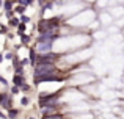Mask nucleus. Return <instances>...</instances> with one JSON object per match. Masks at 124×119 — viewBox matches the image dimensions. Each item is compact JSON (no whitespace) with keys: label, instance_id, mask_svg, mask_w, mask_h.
Wrapping results in <instances>:
<instances>
[{"label":"nucleus","instance_id":"f3484780","mask_svg":"<svg viewBox=\"0 0 124 119\" xmlns=\"http://www.w3.org/2000/svg\"><path fill=\"white\" fill-rule=\"evenodd\" d=\"M25 11H27V6H24V5H16V6H14V13H16V16H22V14H25Z\"/></svg>","mask_w":124,"mask_h":119},{"label":"nucleus","instance_id":"39448f33","mask_svg":"<svg viewBox=\"0 0 124 119\" xmlns=\"http://www.w3.org/2000/svg\"><path fill=\"white\" fill-rule=\"evenodd\" d=\"M41 116L42 118H49V116H54V114L61 113V105H47V107H41Z\"/></svg>","mask_w":124,"mask_h":119},{"label":"nucleus","instance_id":"4be33fe9","mask_svg":"<svg viewBox=\"0 0 124 119\" xmlns=\"http://www.w3.org/2000/svg\"><path fill=\"white\" fill-rule=\"evenodd\" d=\"M5 63V55H3V52H0V64Z\"/></svg>","mask_w":124,"mask_h":119},{"label":"nucleus","instance_id":"a211bd4d","mask_svg":"<svg viewBox=\"0 0 124 119\" xmlns=\"http://www.w3.org/2000/svg\"><path fill=\"white\" fill-rule=\"evenodd\" d=\"M9 30H11V28L8 27V24H0V35H8L9 33Z\"/></svg>","mask_w":124,"mask_h":119},{"label":"nucleus","instance_id":"f257e3e1","mask_svg":"<svg viewBox=\"0 0 124 119\" xmlns=\"http://www.w3.org/2000/svg\"><path fill=\"white\" fill-rule=\"evenodd\" d=\"M61 92H63V89L55 91V92H39L38 94V105H39V108L47 107V105H63L61 104Z\"/></svg>","mask_w":124,"mask_h":119},{"label":"nucleus","instance_id":"0eeeda50","mask_svg":"<svg viewBox=\"0 0 124 119\" xmlns=\"http://www.w3.org/2000/svg\"><path fill=\"white\" fill-rule=\"evenodd\" d=\"M91 36H93L94 41H101V39H105V38L108 36V31H107L105 28H97V30L91 31Z\"/></svg>","mask_w":124,"mask_h":119},{"label":"nucleus","instance_id":"aec40b11","mask_svg":"<svg viewBox=\"0 0 124 119\" xmlns=\"http://www.w3.org/2000/svg\"><path fill=\"white\" fill-rule=\"evenodd\" d=\"M96 5L99 6V8H101V6H102V8H105V6H108V5H110V0H97Z\"/></svg>","mask_w":124,"mask_h":119},{"label":"nucleus","instance_id":"7ed1b4c3","mask_svg":"<svg viewBox=\"0 0 124 119\" xmlns=\"http://www.w3.org/2000/svg\"><path fill=\"white\" fill-rule=\"evenodd\" d=\"M33 49L38 52V55H42V53H49L54 50V42H49V41H38L35 39Z\"/></svg>","mask_w":124,"mask_h":119},{"label":"nucleus","instance_id":"2eb2a0df","mask_svg":"<svg viewBox=\"0 0 124 119\" xmlns=\"http://www.w3.org/2000/svg\"><path fill=\"white\" fill-rule=\"evenodd\" d=\"M6 116H8V119H17V116H19V113H21V110H17V108H14L13 107L11 110H8L6 111Z\"/></svg>","mask_w":124,"mask_h":119},{"label":"nucleus","instance_id":"412c9836","mask_svg":"<svg viewBox=\"0 0 124 119\" xmlns=\"http://www.w3.org/2000/svg\"><path fill=\"white\" fill-rule=\"evenodd\" d=\"M9 92H11L13 96H14V94H21V88H19V86L11 85V88H9Z\"/></svg>","mask_w":124,"mask_h":119},{"label":"nucleus","instance_id":"423d86ee","mask_svg":"<svg viewBox=\"0 0 124 119\" xmlns=\"http://www.w3.org/2000/svg\"><path fill=\"white\" fill-rule=\"evenodd\" d=\"M99 24H101V27L102 28H107V27H110L112 24H115V19L112 17V14H110L108 11H104L102 14H99Z\"/></svg>","mask_w":124,"mask_h":119},{"label":"nucleus","instance_id":"f8f14e48","mask_svg":"<svg viewBox=\"0 0 124 119\" xmlns=\"http://www.w3.org/2000/svg\"><path fill=\"white\" fill-rule=\"evenodd\" d=\"M6 24H8V27L11 28V30H16V28L21 25V19H19V16H14V17L8 19V21H6Z\"/></svg>","mask_w":124,"mask_h":119},{"label":"nucleus","instance_id":"9d476101","mask_svg":"<svg viewBox=\"0 0 124 119\" xmlns=\"http://www.w3.org/2000/svg\"><path fill=\"white\" fill-rule=\"evenodd\" d=\"M28 60H30V66L31 67H33L35 64H36V61H38V52L33 49V46L28 47Z\"/></svg>","mask_w":124,"mask_h":119},{"label":"nucleus","instance_id":"6ab92c4d","mask_svg":"<svg viewBox=\"0 0 124 119\" xmlns=\"http://www.w3.org/2000/svg\"><path fill=\"white\" fill-rule=\"evenodd\" d=\"M19 19H21V22H22V24H30V22H31V17H30V16H27V14H22V16H19Z\"/></svg>","mask_w":124,"mask_h":119},{"label":"nucleus","instance_id":"dca6fc26","mask_svg":"<svg viewBox=\"0 0 124 119\" xmlns=\"http://www.w3.org/2000/svg\"><path fill=\"white\" fill-rule=\"evenodd\" d=\"M21 92H22V94H31V92H33V86L28 85V83L25 82L24 85L21 86Z\"/></svg>","mask_w":124,"mask_h":119},{"label":"nucleus","instance_id":"9b49d317","mask_svg":"<svg viewBox=\"0 0 124 119\" xmlns=\"http://www.w3.org/2000/svg\"><path fill=\"white\" fill-rule=\"evenodd\" d=\"M2 6H3V13H8V11H14L16 2H14V0H3Z\"/></svg>","mask_w":124,"mask_h":119},{"label":"nucleus","instance_id":"4468645a","mask_svg":"<svg viewBox=\"0 0 124 119\" xmlns=\"http://www.w3.org/2000/svg\"><path fill=\"white\" fill-rule=\"evenodd\" d=\"M9 83H8V80L5 78L3 75H0V91H9Z\"/></svg>","mask_w":124,"mask_h":119},{"label":"nucleus","instance_id":"1a4fd4ad","mask_svg":"<svg viewBox=\"0 0 124 119\" xmlns=\"http://www.w3.org/2000/svg\"><path fill=\"white\" fill-rule=\"evenodd\" d=\"M27 82V77L25 75H19V74H13V78H11V85L14 86H19L21 88L24 83Z\"/></svg>","mask_w":124,"mask_h":119},{"label":"nucleus","instance_id":"5701e85b","mask_svg":"<svg viewBox=\"0 0 124 119\" xmlns=\"http://www.w3.org/2000/svg\"><path fill=\"white\" fill-rule=\"evenodd\" d=\"M27 119H38V118H35V116H28Z\"/></svg>","mask_w":124,"mask_h":119},{"label":"nucleus","instance_id":"f03ea898","mask_svg":"<svg viewBox=\"0 0 124 119\" xmlns=\"http://www.w3.org/2000/svg\"><path fill=\"white\" fill-rule=\"evenodd\" d=\"M14 104V96L9 91H0V108L5 111L11 110Z\"/></svg>","mask_w":124,"mask_h":119},{"label":"nucleus","instance_id":"6e6552de","mask_svg":"<svg viewBox=\"0 0 124 119\" xmlns=\"http://www.w3.org/2000/svg\"><path fill=\"white\" fill-rule=\"evenodd\" d=\"M108 13L112 14V17L116 21V19H119V17L124 16V6H112V8L108 9Z\"/></svg>","mask_w":124,"mask_h":119},{"label":"nucleus","instance_id":"20e7f679","mask_svg":"<svg viewBox=\"0 0 124 119\" xmlns=\"http://www.w3.org/2000/svg\"><path fill=\"white\" fill-rule=\"evenodd\" d=\"M57 69V64L52 63H36L33 66V74H46V72H52V70Z\"/></svg>","mask_w":124,"mask_h":119},{"label":"nucleus","instance_id":"ddd939ff","mask_svg":"<svg viewBox=\"0 0 124 119\" xmlns=\"http://www.w3.org/2000/svg\"><path fill=\"white\" fill-rule=\"evenodd\" d=\"M31 104V96L30 94H22L21 96V107H30Z\"/></svg>","mask_w":124,"mask_h":119}]
</instances>
